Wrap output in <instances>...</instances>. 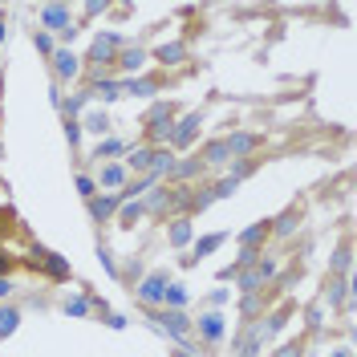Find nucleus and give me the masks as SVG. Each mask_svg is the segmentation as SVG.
<instances>
[{
  "instance_id": "1",
  "label": "nucleus",
  "mask_w": 357,
  "mask_h": 357,
  "mask_svg": "<svg viewBox=\"0 0 357 357\" xmlns=\"http://www.w3.org/2000/svg\"><path fill=\"white\" fill-rule=\"evenodd\" d=\"M41 21H45V29H53V33H69V37H73V17H69L66 4H45Z\"/></svg>"
},
{
  "instance_id": "2",
  "label": "nucleus",
  "mask_w": 357,
  "mask_h": 357,
  "mask_svg": "<svg viewBox=\"0 0 357 357\" xmlns=\"http://www.w3.org/2000/svg\"><path fill=\"white\" fill-rule=\"evenodd\" d=\"M223 142H227V155H231V158H244V155H252V151H256L264 138H260V134L240 130V134H231V138H223Z\"/></svg>"
},
{
  "instance_id": "3",
  "label": "nucleus",
  "mask_w": 357,
  "mask_h": 357,
  "mask_svg": "<svg viewBox=\"0 0 357 357\" xmlns=\"http://www.w3.org/2000/svg\"><path fill=\"white\" fill-rule=\"evenodd\" d=\"M272 272H276V268L268 264V260H260V264H252L248 272H240V289H244V292H256V289H260V284L268 280V276H272Z\"/></svg>"
},
{
  "instance_id": "4",
  "label": "nucleus",
  "mask_w": 357,
  "mask_h": 357,
  "mask_svg": "<svg viewBox=\"0 0 357 357\" xmlns=\"http://www.w3.org/2000/svg\"><path fill=\"white\" fill-rule=\"evenodd\" d=\"M195 130H199V114H187L178 126H171V138H167V142H171V146H187V142L195 138Z\"/></svg>"
},
{
  "instance_id": "5",
  "label": "nucleus",
  "mask_w": 357,
  "mask_h": 357,
  "mask_svg": "<svg viewBox=\"0 0 357 357\" xmlns=\"http://www.w3.org/2000/svg\"><path fill=\"white\" fill-rule=\"evenodd\" d=\"M162 292H167V272H151V276H146V284L138 289V296L155 305V301H162Z\"/></svg>"
},
{
  "instance_id": "6",
  "label": "nucleus",
  "mask_w": 357,
  "mask_h": 357,
  "mask_svg": "<svg viewBox=\"0 0 357 357\" xmlns=\"http://www.w3.org/2000/svg\"><path fill=\"white\" fill-rule=\"evenodd\" d=\"M118 37H98V41H93V49H89V61H98V66H102V61H114V53H118Z\"/></svg>"
},
{
  "instance_id": "7",
  "label": "nucleus",
  "mask_w": 357,
  "mask_h": 357,
  "mask_svg": "<svg viewBox=\"0 0 357 357\" xmlns=\"http://www.w3.org/2000/svg\"><path fill=\"white\" fill-rule=\"evenodd\" d=\"M155 321L162 325V329H171L175 337H187V333H191V325H187V317H183V312H158Z\"/></svg>"
},
{
  "instance_id": "8",
  "label": "nucleus",
  "mask_w": 357,
  "mask_h": 357,
  "mask_svg": "<svg viewBox=\"0 0 357 357\" xmlns=\"http://www.w3.org/2000/svg\"><path fill=\"white\" fill-rule=\"evenodd\" d=\"M53 69H57V77H77V57L69 53V49H61V53H53Z\"/></svg>"
},
{
  "instance_id": "9",
  "label": "nucleus",
  "mask_w": 357,
  "mask_h": 357,
  "mask_svg": "<svg viewBox=\"0 0 357 357\" xmlns=\"http://www.w3.org/2000/svg\"><path fill=\"white\" fill-rule=\"evenodd\" d=\"M199 333L207 337V341H220V337H223V317H220V312H207V317H199Z\"/></svg>"
},
{
  "instance_id": "10",
  "label": "nucleus",
  "mask_w": 357,
  "mask_h": 357,
  "mask_svg": "<svg viewBox=\"0 0 357 357\" xmlns=\"http://www.w3.org/2000/svg\"><path fill=\"white\" fill-rule=\"evenodd\" d=\"M155 57L162 61V66H178V61L187 57V45H183V41H171V45H162V49H158Z\"/></svg>"
},
{
  "instance_id": "11",
  "label": "nucleus",
  "mask_w": 357,
  "mask_h": 357,
  "mask_svg": "<svg viewBox=\"0 0 357 357\" xmlns=\"http://www.w3.org/2000/svg\"><path fill=\"white\" fill-rule=\"evenodd\" d=\"M268 236H272V223H256V227H248V231H240V244L244 248H256L260 244V240H268Z\"/></svg>"
},
{
  "instance_id": "12",
  "label": "nucleus",
  "mask_w": 357,
  "mask_h": 357,
  "mask_svg": "<svg viewBox=\"0 0 357 357\" xmlns=\"http://www.w3.org/2000/svg\"><path fill=\"white\" fill-rule=\"evenodd\" d=\"M227 142H223V138H215V142H207V146H203V162H211V167H220V162H227Z\"/></svg>"
},
{
  "instance_id": "13",
  "label": "nucleus",
  "mask_w": 357,
  "mask_h": 357,
  "mask_svg": "<svg viewBox=\"0 0 357 357\" xmlns=\"http://www.w3.org/2000/svg\"><path fill=\"white\" fill-rule=\"evenodd\" d=\"M122 203V195H110V199H89V215L93 220H106V215H114V207Z\"/></svg>"
},
{
  "instance_id": "14",
  "label": "nucleus",
  "mask_w": 357,
  "mask_h": 357,
  "mask_svg": "<svg viewBox=\"0 0 357 357\" xmlns=\"http://www.w3.org/2000/svg\"><path fill=\"white\" fill-rule=\"evenodd\" d=\"M126 162H130L134 171H146V175H151V162H155V151H151V146H142V151H134V155L126 158Z\"/></svg>"
},
{
  "instance_id": "15",
  "label": "nucleus",
  "mask_w": 357,
  "mask_h": 357,
  "mask_svg": "<svg viewBox=\"0 0 357 357\" xmlns=\"http://www.w3.org/2000/svg\"><path fill=\"white\" fill-rule=\"evenodd\" d=\"M187 240H191V220H175V223H171V244L183 248Z\"/></svg>"
},
{
  "instance_id": "16",
  "label": "nucleus",
  "mask_w": 357,
  "mask_h": 357,
  "mask_svg": "<svg viewBox=\"0 0 357 357\" xmlns=\"http://www.w3.org/2000/svg\"><path fill=\"white\" fill-rule=\"evenodd\" d=\"M118 66L122 69H142L146 66V53H142V49H126V53L118 57Z\"/></svg>"
},
{
  "instance_id": "17",
  "label": "nucleus",
  "mask_w": 357,
  "mask_h": 357,
  "mask_svg": "<svg viewBox=\"0 0 357 357\" xmlns=\"http://www.w3.org/2000/svg\"><path fill=\"white\" fill-rule=\"evenodd\" d=\"M199 171H203V162H199V158H187V162H178V167L171 171V175H175V178H195Z\"/></svg>"
},
{
  "instance_id": "18",
  "label": "nucleus",
  "mask_w": 357,
  "mask_h": 357,
  "mask_svg": "<svg viewBox=\"0 0 357 357\" xmlns=\"http://www.w3.org/2000/svg\"><path fill=\"white\" fill-rule=\"evenodd\" d=\"M17 321H21V317H17V309H0V337L13 333V329H17Z\"/></svg>"
},
{
  "instance_id": "19",
  "label": "nucleus",
  "mask_w": 357,
  "mask_h": 357,
  "mask_svg": "<svg viewBox=\"0 0 357 357\" xmlns=\"http://www.w3.org/2000/svg\"><path fill=\"white\" fill-rule=\"evenodd\" d=\"M41 260H45V268H49L53 276H69V268H66V260H61V256H53V252H45Z\"/></svg>"
},
{
  "instance_id": "20",
  "label": "nucleus",
  "mask_w": 357,
  "mask_h": 357,
  "mask_svg": "<svg viewBox=\"0 0 357 357\" xmlns=\"http://www.w3.org/2000/svg\"><path fill=\"white\" fill-rule=\"evenodd\" d=\"M167 138H171V118L151 122V142H167Z\"/></svg>"
},
{
  "instance_id": "21",
  "label": "nucleus",
  "mask_w": 357,
  "mask_h": 357,
  "mask_svg": "<svg viewBox=\"0 0 357 357\" xmlns=\"http://www.w3.org/2000/svg\"><path fill=\"white\" fill-rule=\"evenodd\" d=\"M122 178H126L122 167H102V183H106V187H122Z\"/></svg>"
},
{
  "instance_id": "22",
  "label": "nucleus",
  "mask_w": 357,
  "mask_h": 357,
  "mask_svg": "<svg viewBox=\"0 0 357 357\" xmlns=\"http://www.w3.org/2000/svg\"><path fill=\"white\" fill-rule=\"evenodd\" d=\"M220 244H223V236H207V240L195 244V256H207V252H215ZM195 256H187V260H195Z\"/></svg>"
},
{
  "instance_id": "23",
  "label": "nucleus",
  "mask_w": 357,
  "mask_h": 357,
  "mask_svg": "<svg viewBox=\"0 0 357 357\" xmlns=\"http://www.w3.org/2000/svg\"><path fill=\"white\" fill-rule=\"evenodd\" d=\"M162 301H171V305L178 309V305H187V292L178 289V284H167V292H162Z\"/></svg>"
},
{
  "instance_id": "24",
  "label": "nucleus",
  "mask_w": 357,
  "mask_h": 357,
  "mask_svg": "<svg viewBox=\"0 0 357 357\" xmlns=\"http://www.w3.org/2000/svg\"><path fill=\"white\" fill-rule=\"evenodd\" d=\"M296 223H301V211H289L284 220L276 223V231H280V236H289V231H292V227H296Z\"/></svg>"
},
{
  "instance_id": "25",
  "label": "nucleus",
  "mask_w": 357,
  "mask_h": 357,
  "mask_svg": "<svg viewBox=\"0 0 357 357\" xmlns=\"http://www.w3.org/2000/svg\"><path fill=\"white\" fill-rule=\"evenodd\" d=\"M126 89H130V93H138V98H146V93H155V82H126Z\"/></svg>"
},
{
  "instance_id": "26",
  "label": "nucleus",
  "mask_w": 357,
  "mask_h": 357,
  "mask_svg": "<svg viewBox=\"0 0 357 357\" xmlns=\"http://www.w3.org/2000/svg\"><path fill=\"white\" fill-rule=\"evenodd\" d=\"M86 130L102 134V130H106V114H89V118H86Z\"/></svg>"
},
{
  "instance_id": "27",
  "label": "nucleus",
  "mask_w": 357,
  "mask_h": 357,
  "mask_svg": "<svg viewBox=\"0 0 357 357\" xmlns=\"http://www.w3.org/2000/svg\"><path fill=\"white\" fill-rule=\"evenodd\" d=\"M142 215V207L134 203V207H122V227H134V220Z\"/></svg>"
},
{
  "instance_id": "28",
  "label": "nucleus",
  "mask_w": 357,
  "mask_h": 357,
  "mask_svg": "<svg viewBox=\"0 0 357 357\" xmlns=\"http://www.w3.org/2000/svg\"><path fill=\"white\" fill-rule=\"evenodd\" d=\"M337 272H349V244H341V252H337Z\"/></svg>"
},
{
  "instance_id": "29",
  "label": "nucleus",
  "mask_w": 357,
  "mask_h": 357,
  "mask_svg": "<svg viewBox=\"0 0 357 357\" xmlns=\"http://www.w3.org/2000/svg\"><path fill=\"white\" fill-rule=\"evenodd\" d=\"M77 134H82V122H66V138H69V146H77Z\"/></svg>"
},
{
  "instance_id": "30",
  "label": "nucleus",
  "mask_w": 357,
  "mask_h": 357,
  "mask_svg": "<svg viewBox=\"0 0 357 357\" xmlns=\"http://www.w3.org/2000/svg\"><path fill=\"white\" fill-rule=\"evenodd\" d=\"M118 151H122V142H102V146H98V158L102 155H118Z\"/></svg>"
},
{
  "instance_id": "31",
  "label": "nucleus",
  "mask_w": 357,
  "mask_h": 357,
  "mask_svg": "<svg viewBox=\"0 0 357 357\" xmlns=\"http://www.w3.org/2000/svg\"><path fill=\"white\" fill-rule=\"evenodd\" d=\"M77 187H82V195H86V199H93V178L82 175V178H77Z\"/></svg>"
},
{
  "instance_id": "32",
  "label": "nucleus",
  "mask_w": 357,
  "mask_h": 357,
  "mask_svg": "<svg viewBox=\"0 0 357 357\" xmlns=\"http://www.w3.org/2000/svg\"><path fill=\"white\" fill-rule=\"evenodd\" d=\"M66 312H73V317H82V312H86V301H69V305H66Z\"/></svg>"
},
{
  "instance_id": "33",
  "label": "nucleus",
  "mask_w": 357,
  "mask_h": 357,
  "mask_svg": "<svg viewBox=\"0 0 357 357\" xmlns=\"http://www.w3.org/2000/svg\"><path fill=\"white\" fill-rule=\"evenodd\" d=\"M37 49H41V53H53V41H49V37L41 33V37H37Z\"/></svg>"
},
{
  "instance_id": "34",
  "label": "nucleus",
  "mask_w": 357,
  "mask_h": 357,
  "mask_svg": "<svg viewBox=\"0 0 357 357\" xmlns=\"http://www.w3.org/2000/svg\"><path fill=\"white\" fill-rule=\"evenodd\" d=\"M280 357H301V345H284V349H280Z\"/></svg>"
},
{
  "instance_id": "35",
  "label": "nucleus",
  "mask_w": 357,
  "mask_h": 357,
  "mask_svg": "<svg viewBox=\"0 0 357 357\" xmlns=\"http://www.w3.org/2000/svg\"><path fill=\"white\" fill-rule=\"evenodd\" d=\"M8 292H13V280H8V276H0V296H8Z\"/></svg>"
},
{
  "instance_id": "36",
  "label": "nucleus",
  "mask_w": 357,
  "mask_h": 357,
  "mask_svg": "<svg viewBox=\"0 0 357 357\" xmlns=\"http://www.w3.org/2000/svg\"><path fill=\"white\" fill-rule=\"evenodd\" d=\"M8 268H13V260H8V256H0V272H8Z\"/></svg>"
},
{
  "instance_id": "37",
  "label": "nucleus",
  "mask_w": 357,
  "mask_h": 357,
  "mask_svg": "<svg viewBox=\"0 0 357 357\" xmlns=\"http://www.w3.org/2000/svg\"><path fill=\"white\" fill-rule=\"evenodd\" d=\"M333 357H349V349H341V354H333Z\"/></svg>"
},
{
  "instance_id": "38",
  "label": "nucleus",
  "mask_w": 357,
  "mask_h": 357,
  "mask_svg": "<svg viewBox=\"0 0 357 357\" xmlns=\"http://www.w3.org/2000/svg\"><path fill=\"white\" fill-rule=\"evenodd\" d=\"M0 37H4V21H0Z\"/></svg>"
}]
</instances>
